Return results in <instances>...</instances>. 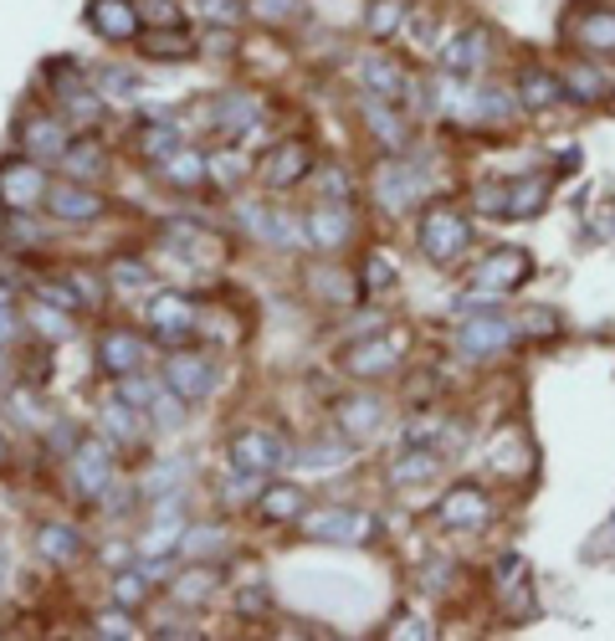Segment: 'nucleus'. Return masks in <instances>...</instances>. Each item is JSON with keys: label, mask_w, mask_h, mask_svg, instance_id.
<instances>
[{"label": "nucleus", "mask_w": 615, "mask_h": 641, "mask_svg": "<svg viewBox=\"0 0 615 641\" xmlns=\"http://www.w3.org/2000/svg\"><path fill=\"white\" fill-rule=\"evenodd\" d=\"M421 252H426V262H436V268H457L466 257V247H472V221H466V211H457V205H431L426 216H421Z\"/></svg>", "instance_id": "f257e3e1"}, {"label": "nucleus", "mask_w": 615, "mask_h": 641, "mask_svg": "<svg viewBox=\"0 0 615 641\" xmlns=\"http://www.w3.org/2000/svg\"><path fill=\"white\" fill-rule=\"evenodd\" d=\"M523 339V323L508 319L502 308H477V313H462L457 323V355L462 359H493L502 349H513Z\"/></svg>", "instance_id": "f03ea898"}, {"label": "nucleus", "mask_w": 615, "mask_h": 641, "mask_svg": "<svg viewBox=\"0 0 615 641\" xmlns=\"http://www.w3.org/2000/svg\"><path fill=\"white\" fill-rule=\"evenodd\" d=\"M426 190H431V180H426V169L411 165V159H385V165L375 169V205H380L385 216L416 211Z\"/></svg>", "instance_id": "7ed1b4c3"}, {"label": "nucleus", "mask_w": 615, "mask_h": 641, "mask_svg": "<svg viewBox=\"0 0 615 641\" xmlns=\"http://www.w3.org/2000/svg\"><path fill=\"white\" fill-rule=\"evenodd\" d=\"M226 467H241V473L251 477H267L277 473V467H293V452H287V441L277 437V431H267V426H241L232 437V447H226Z\"/></svg>", "instance_id": "20e7f679"}, {"label": "nucleus", "mask_w": 615, "mask_h": 641, "mask_svg": "<svg viewBox=\"0 0 615 641\" xmlns=\"http://www.w3.org/2000/svg\"><path fill=\"white\" fill-rule=\"evenodd\" d=\"M144 323H150L154 344L180 349L185 339L200 329V304L190 293H159V298H150V308H144Z\"/></svg>", "instance_id": "39448f33"}, {"label": "nucleus", "mask_w": 615, "mask_h": 641, "mask_svg": "<svg viewBox=\"0 0 615 641\" xmlns=\"http://www.w3.org/2000/svg\"><path fill=\"white\" fill-rule=\"evenodd\" d=\"M47 169H42V159H32V154H21V159H5L0 165V205L5 211H32V205H47Z\"/></svg>", "instance_id": "423d86ee"}, {"label": "nucleus", "mask_w": 615, "mask_h": 641, "mask_svg": "<svg viewBox=\"0 0 615 641\" xmlns=\"http://www.w3.org/2000/svg\"><path fill=\"white\" fill-rule=\"evenodd\" d=\"M529 277H533V257L523 252V247H498V252H487L483 262L472 268V283L466 287H483V293L502 298V293H518Z\"/></svg>", "instance_id": "0eeeda50"}, {"label": "nucleus", "mask_w": 615, "mask_h": 641, "mask_svg": "<svg viewBox=\"0 0 615 641\" xmlns=\"http://www.w3.org/2000/svg\"><path fill=\"white\" fill-rule=\"evenodd\" d=\"M67 473H72V488L83 492L87 503H98L118 477L114 447H108V441H78V452L67 456Z\"/></svg>", "instance_id": "6e6552de"}, {"label": "nucleus", "mask_w": 615, "mask_h": 641, "mask_svg": "<svg viewBox=\"0 0 615 641\" xmlns=\"http://www.w3.org/2000/svg\"><path fill=\"white\" fill-rule=\"evenodd\" d=\"M487 519H493V498H487V488H477V483H457V488H447L441 503H436V523H441V529L472 534V529H487Z\"/></svg>", "instance_id": "1a4fd4ad"}, {"label": "nucleus", "mask_w": 615, "mask_h": 641, "mask_svg": "<svg viewBox=\"0 0 615 641\" xmlns=\"http://www.w3.org/2000/svg\"><path fill=\"white\" fill-rule=\"evenodd\" d=\"M159 380H165V385L190 405V401H205V395L216 390V365H211L205 355H196V349H169L165 375H159Z\"/></svg>", "instance_id": "9d476101"}, {"label": "nucleus", "mask_w": 615, "mask_h": 641, "mask_svg": "<svg viewBox=\"0 0 615 641\" xmlns=\"http://www.w3.org/2000/svg\"><path fill=\"white\" fill-rule=\"evenodd\" d=\"M354 237V211L350 201H318L308 216H303V241L318 247V252H339V247H350Z\"/></svg>", "instance_id": "9b49d317"}, {"label": "nucleus", "mask_w": 615, "mask_h": 641, "mask_svg": "<svg viewBox=\"0 0 615 641\" xmlns=\"http://www.w3.org/2000/svg\"><path fill=\"white\" fill-rule=\"evenodd\" d=\"M308 169H314L308 144H303V139H283V144H272V150L262 154L257 180H262L267 190H293V186H303V180H308Z\"/></svg>", "instance_id": "f8f14e48"}, {"label": "nucleus", "mask_w": 615, "mask_h": 641, "mask_svg": "<svg viewBox=\"0 0 615 641\" xmlns=\"http://www.w3.org/2000/svg\"><path fill=\"white\" fill-rule=\"evenodd\" d=\"M236 226H241L251 241H262V247H298L303 241V221L287 216V211H272V205H241V211H236ZM303 247H308V241H303Z\"/></svg>", "instance_id": "ddd939ff"}, {"label": "nucleus", "mask_w": 615, "mask_h": 641, "mask_svg": "<svg viewBox=\"0 0 615 641\" xmlns=\"http://www.w3.org/2000/svg\"><path fill=\"white\" fill-rule=\"evenodd\" d=\"M405 355V339L400 334H369V339H354L350 355H344V370L354 380H375V375H390Z\"/></svg>", "instance_id": "4468645a"}, {"label": "nucleus", "mask_w": 615, "mask_h": 641, "mask_svg": "<svg viewBox=\"0 0 615 641\" xmlns=\"http://www.w3.org/2000/svg\"><path fill=\"white\" fill-rule=\"evenodd\" d=\"M303 529H308V539H318V544H365L369 534H375V519L359 513V508H350V503H339V508L314 513Z\"/></svg>", "instance_id": "2eb2a0df"}, {"label": "nucleus", "mask_w": 615, "mask_h": 641, "mask_svg": "<svg viewBox=\"0 0 615 641\" xmlns=\"http://www.w3.org/2000/svg\"><path fill=\"white\" fill-rule=\"evenodd\" d=\"M47 211L62 226H93L103 216V195L93 186H83V180H57L47 190Z\"/></svg>", "instance_id": "dca6fc26"}, {"label": "nucleus", "mask_w": 615, "mask_h": 641, "mask_svg": "<svg viewBox=\"0 0 615 641\" xmlns=\"http://www.w3.org/2000/svg\"><path fill=\"white\" fill-rule=\"evenodd\" d=\"M385 422H390V405H385L380 395H369V390H354V395L339 401V431H344L350 441L380 437Z\"/></svg>", "instance_id": "f3484780"}, {"label": "nucleus", "mask_w": 615, "mask_h": 641, "mask_svg": "<svg viewBox=\"0 0 615 641\" xmlns=\"http://www.w3.org/2000/svg\"><path fill=\"white\" fill-rule=\"evenodd\" d=\"M441 62H447L451 78H477V72L493 62V32H487V26H466V32H457L447 41V51H441Z\"/></svg>", "instance_id": "a211bd4d"}, {"label": "nucleus", "mask_w": 615, "mask_h": 641, "mask_svg": "<svg viewBox=\"0 0 615 641\" xmlns=\"http://www.w3.org/2000/svg\"><path fill=\"white\" fill-rule=\"evenodd\" d=\"M359 83H365L369 98L400 103L405 93H411V72L400 68L395 57H385V51H369L365 62H359Z\"/></svg>", "instance_id": "6ab92c4d"}, {"label": "nucleus", "mask_w": 615, "mask_h": 641, "mask_svg": "<svg viewBox=\"0 0 615 641\" xmlns=\"http://www.w3.org/2000/svg\"><path fill=\"white\" fill-rule=\"evenodd\" d=\"M308 287L333 308H354L359 304V293H365V283H359L350 268H339V262H318V268H308Z\"/></svg>", "instance_id": "aec40b11"}, {"label": "nucleus", "mask_w": 615, "mask_h": 641, "mask_svg": "<svg viewBox=\"0 0 615 641\" xmlns=\"http://www.w3.org/2000/svg\"><path fill=\"white\" fill-rule=\"evenodd\" d=\"M21 144L32 159H62L72 134H67V119H51V114H32V119L21 123Z\"/></svg>", "instance_id": "412c9836"}, {"label": "nucleus", "mask_w": 615, "mask_h": 641, "mask_svg": "<svg viewBox=\"0 0 615 641\" xmlns=\"http://www.w3.org/2000/svg\"><path fill=\"white\" fill-rule=\"evenodd\" d=\"M549 201V180L544 175H523V180H508L502 186V211L498 221H533Z\"/></svg>", "instance_id": "4be33fe9"}, {"label": "nucleus", "mask_w": 615, "mask_h": 641, "mask_svg": "<svg viewBox=\"0 0 615 641\" xmlns=\"http://www.w3.org/2000/svg\"><path fill=\"white\" fill-rule=\"evenodd\" d=\"M98 365L108 375H129V370H144V339L133 334V329H108L98 339Z\"/></svg>", "instance_id": "5701e85b"}, {"label": "nucleus", "mask_w": 615, "mask_h": 641, "mask_svg": "<svg viewBox=\"0 0 615 641\" xmlns=\"http://www.w3.org/2000/svg\"><path fill=\"white\" fill-rule=\"evenodd\" d=\"M87 26L103 41H129V36H139V11H133V0H93L87 5Z\"/></svg>", "instance_id": "b1692460"}, {"label": "nucleus", "mask_w": 615, "mask_h": 641, "mask_svg": "<svg viewBox=\"0 0 615 641\" xmlns=\"http://www.w3.org/2000/svg\"><path fill=\"white\" fill-rule=\"evenodd\" d=\"M180 534H185V513H150L133 549H139V559H169L180 555Z\"/></svg>", "instance_id": "393cba45"}, {"label": "nucleus", "mask_w": 615, "mask_h": 641, "mask_svg": "<svg viewBox=\"0 0 615 641\" xmlns=\"http://www.w3.org/2000/svg\"><path fill=\"white\" fill-rule=\"evenodd\" d=\"M436 473H441V452H436V447H405V452L390 462L385 483H390V488H421V483H431Z\"/></svg>", "instance_id": "a878e982"}, {"label": "nucleus", "mask_w": 615, "mask_h": 641, "mask_svg": "<svg viewBox=\"0 0 615 641\" xmlns=\"http://www.w3.org/2000/svg\"><path fill=\"white\" fill-rule=\"evenodd\" d=\"M257 513L267 523H293L308 513V492L298 483H267V488H257Z\"/></svg>", "instance_id": "bb28decb"}, {"label": "nucleus", "mask_w": 615, "mask_h": 641, "mask_svg": "<svg viewBox=\"0 0 615 641\" xmlns=\"http://www.w3.org/2000/svg\"><path fill=\"white\" fill-rule=\"evenodd\" d=\"M36 555L47 559V565H78L83 559V534L72 529V523H42L36 529Z\"/></svg>", "instance_id": "cd10ccee"}, {"label": "nucleus", "mask_w": 615, "mask_h": 641, "mask_svg": "<svg viewBox=\"0 0 615 641\" xmlns=\"http://www.w3.org/2000/svg\"><path fill=\"white\" fill-rule=\"evenodd\" d=\"M216 123H221V134H232V139L257 134V123H262V103L251 98V93H221Z\"/></svg>", "instance_id": "c85d7f7f"}, {"label": "nucleus", "mask_w": 615, "mask_h": 641, "mask_svg": "<svg viewBox=\"0 0 615 641\" xmlns=\"http://www.w3.org/2000/svg\"><path fill=\"white\" fill-rule=\"evenodd\" d=\"M513 93H518V103H523V108L544 114V108H554V103L565 98V83H559L549 68H523V72H518Z\"/></svg>", "instance_id": "c756f323"}, {"label": "nucleus", "mask_w": 615, "mask_h": 641, "mask_svg": "<svg viewBox=\"0 0 615 641\" xmlns=\"http://www.w3.org/2000/svg\"><path fill=\"white\" fill-rule=\"evenodd\" d=\"M185 483H190V462L185 456H159L150 473L139 477V498H165V492H185Z\"/></svg>", "instance_id": "7c9ffc66"}, {"label": "nucleus", "mask_w": 615, "mask_h": 641, "mask_svg": "<svg viewBox=\"0 0 615 641\" xmlns=\"http://www.w3.org/2000/svg\"><path fill=\"white\" fill-rule=\"evenodd\" d=\"M359 114H365V123H369V134L380 139L385 150H405V144H411V129H405V119H400V114H390V103L385 98H365V108H359Z\"/></svg>", "instance_id": "2f4dec72"}, {"label": "nucleus", "mask_w": 615, "mask_h": 641, "mask_svg": "<svg viewBox=\"0 0 615 641\" xmlns=\"http://www.w3.org/2000/svg\"><path fill=\"white\" fill-rule=\"evenodd\" d=\"M144 57H154V62H185V57H196V36L185 32V26L144 32Z\"/></svg>", "instance_id": "473e14b6"}, {"label": "nucleus", "mask_w": 615, "mask_h": 641, "mask_svg": "<svg viewBox=\"0 0 615 641\" xmlns=\"http://www.w3.org/2000/svg\"><path fill=\"white\" fill-rule=\"evenodd\" d=\"M103 165H108V154H103V144L98 139H72L67 144V154H62V169L72 175V180H98L103 175Z\"/></svg>", "instance_id": "72a5a7b5"}, {"label": "nucleus", "mask_w": 615, "mask_h": 641, "mask_svg": "<svg viewBox=\"0 0 615 641\" xmlns=\"http://www.w3.org/2000/svg\"><path fill=\"white\" fill-rule=\"evenodd\" d=\"M226 544H232V534H226L221 523H185L180 555H185V559H216Z\"/></svg>", "instance_id": "f704fd0d"}, {"label": "nucleus", "mask_w": 615, "mask_h": 641, "mask_svg": "<svg viewBox=\"0 0 615 641\" xmlns=\"http://www.w3.org/2000/svg\"><path fill=\"white\" fill-rule=\"evenodd\" d=\"M159 165H165V180L175 190H196V186L211 180V175H205V154L200 150H175V154H165Z\"/></svg>", "instance_id": "c9c22d12"}, {"label": "nucleus", "mask_w": 615, "mask_h": 641, "mask_svg": "<svg viewBox=\"0 0 615 641\" xmlns=\"http://www.w3.org/2000/svg\"><path fill=\"white\" fill-rule=\"evenodd\" d=\"M221 585V570L216 565H196V570H185L175 585H169V595L180 601V606H200V601H211Z\"/></svg>", "instance_id": "e433bc0d"}, {"label": "nucleus", "mask_w": 615, "mask_h": 641, "mask_svg": "<svg viewBox=\"0 0 615 641\" xmlns=\"http://www.w3.org/2000/svg\"><path fill=\"white\" fill-rule=\"evenodd\" d=\"M133 150L144 154V159H165V154L180 150V129L165 119H154V123H139L133 129Z\"/></svg>", "instance_id": "4c0bfd02"}, {"label": "nucleus", "mask_w": 615, "mask_h": 641, "mask_svg": "<svg viewBox=\"0 0 615 641\" xmlns=\"http://www.w3.org/2000/svg\"><path fill=\"white\" fill-rule=\"evenodd\" d=\"M26 323H32L47 344H67V339H72V319H67V308L47 304V298H36V304L26 308Z\"/></svg>", "instance_id": "58836bf2"}, {"label": "nucleus", "mask_w": 615, "mask_h": 641, "mask_svg": "<svg viewBox=\"0 0 615 641\" xmlns=\"http://www.w3.org/2000/svg\"><path fill=\"white\" fill-rule=\"evenodd\" d=\"M139 416H144V411H133L129 401H103V411H98V422H103V431H108V437L114 441H139L144 437V426H139Z\"/></svg>", "instance_id": "ea45409f"}, {"label": "nucleus", "mask_w": 615, "mask_h": 641, "mask_svg": "<svg viewBox=\"0 0 615 641\" xmlns=\"http://www.w3.org/2000/svg\"><path fill=\"white\" fill-rule=\"evenodd\" d=\"M159 390H165V380L150 370H129L118 375V401H129L133 411H150L154 401H159Z\"/></svg>", "instance_id": "a19ab883"}, {"label": "nucleus", "mask_w": 615, "mask_h": 641, "mask_svg": "<svg viewBox=\"0 0 615 641\" xmlns=\"http://www.w3.org/2000/svg\"><path fill=\"white\" fill-rule=\"evenodd\" d=\"M580 47L595 57H615V11H590L580 21Z\"/></svg>", "instance_id": "79ce46f5"}, {"label": "nucleus", "mask_w": 615, "mask_h": 641, "mask_svg": "<svg viewBox=\"0 0 615 641\" xmlns=\"http://www.w3.org/2000/svg\"><path fill=\"white\" fill-rule=\"evenodd\" d=\"M150 283H154V272L144 268L139 257H118L114 268H108V287H114L118 298H139Z\"/></svg>", "instance_id": "37998d69"}, {"label": "nucleus", "mask_w": 615, "mask_h": 641, "mask_svg": "<svg viewBox=\"0 0 615 641\" xmlns=\"http://www.w3.org/2000/svg\"><path fill=\"white\" fill-rule=\"evenodd\" d=\"M344 462H350V447H344V441H314V447H303V456L293 467H303V473H339Z\"/></svg>", "instance_id": "c03bdc74"}, {"label": "nucleus", "mask_w": 615, "mask_h": 641, "mask_svg": "<svg viewBox=\"0 0 615 641\" xmlns=\"http://www.w3.org/2000/svg\"><path fill=\"white\" fill-rule=\"evenodd\" d=\"M559 83H565V93H575L580 103H595V98H605L611 78H605V72H595L590 62H575V68H569Z\"/></svg>", "instance_id": "a18cd8bd"}, {"label": "nucleus", "mask_w": 615, "mask_h": 641, "mask_svg": "<svg viewBox=\"0 0 615 641\" xmlns=\"http://www.w3.org/2000/svg\"><path fill=\"white\" fill-rule=\"evenodd\" d=\"M405 0H369V16H365V26H369V36L375 41H385V36H395L400 26H405Z\"/></svg>", "instance_id": "49530a36"}, {"label": "nucleus", "mask_w": 615, "mask_h": 641, "mask_svg": "<svg viewBox=\"0 0 615 641\" xmlns=\"http://www.w3.org/2000/svg\"><path fill=\"white\" fill-rule=\"evenodd\" d=\"M133 11H139V26H144V32H159V26H185L180 0H133Z\"/></svg>", "instance_id": "de8ad7c7"}, {"label": "nucleus", "mask_w": 615, "mask_h": 641, "mask_svg": "<svg viewBox=\"0 0 615 641\" xmlns=\"http://www.w3.org/2000/svg\"><path fill=\"white\" fill-rule=\"evenodd\" d=\"M241 169H247V159H241L236 150L232 154H205V175H211L216 186H226V190L241 180Z\"/></svg>", "instance_id": "09e8293b"}, {"label": "nucleus", "mask_w": 615, "mask_h": 641, "mask_svg": "<svg viewBox=\"0 0 615 641\" xmlns=\"http://www.w3.org/2000/svg\"><path fill=\"white\" fill-rule=\"evenodd\" d=\"M196 5L211 26H236V21L247 16V0H196Z\"/></svg>", "instance_id": "8fccbe9b"}, {"label": "nucleus", "mask_w": 615, "mask_h": 641, "mask_svg": "<svg viewBox=\"0 0 615 641\" xmlns=\"http://www.w3.org/2000/svg\"><path fill=\"white\" fill-rule=\"evenodd\" d=\"M150 416H154V426H165V431H175V426H180V416H185V401L180 395H175V390H159V401L150 405Z\"/></svg>", "instance_id": "3c124183"}, {"label": "nucleus", "mask_w": 615, "mask_h": 641, "mask_svg": "<svg viewBox=\"0 0 615 641\" xmlns=\"http://www.w3.org/2000/svg\"><path fill=\"white\" fill-rule=\"evenodd\" d=\"M36 298H47V304L67 308V313L83 304V298H78V287H72V277H51V283H36Z\"/></svg>", "instance_id": "603ef678"}, {"label": "nucleus", "mask_w": 615, "mask_h": 641, "mask_svg": "<svg viewBox=\"0 0 615 641\" xmlns=\"http://www.w3.org/2000/svg\"><path fill=\"white\" fill-rule=\"evenodd\" d=\"M98 93H108V98H133V93H139V78L123 72V68H103Z\"/></svg>", "instance_id": "864d4df0"}, {"label": "nucleus", "mask_w": 615, "mask_h": 641, "mask_svg": "<svg viewBox=\"0 0 615 641\" xmlns=\"http://www.w3.org/2000/svg\"><path fill=\"white\" fill-rule=\"evenodd\" d=\"M350 175H344V169L339 165H329L323 169V175H318V195H323V201H350Z\"/></svg>", "instance_id": "5fc2aeb1"}, {"label": "nucleus", "mask_w": 615, "mask_h": 641, "mask_svg": "<svg viewBox=\"0 0 615 641\" xmlns=\"http://www.w3.org/2000/svg\"><path fill=\"white\" fill-rule=\"evenodd\" d=\"M11 416H21V426H47V416H42V405H36V395L32 390H16V395H11Z\"/></svg>", "instance_id": "6e6d98bb"}, {"label": "nucleus", "mask_w": 615, "mask_h": 641, "mask_svg": "<svg viewBox=\"0 0 615 641\" xmlns=\"http://www.w3.org/2000/svg\"><path fill=\"white\" fill-rule=\"evenodd\" d=\"M385 283H395V262H385V252H369V268H365V293H380Z\"/></svg>", "instance_id": "4d7b16f0"}, {"label": "nucleus", "mask_w": 615, "mask_h": 641, "mask_svg": "<svg viewBox=\"0 0 615 641\" xmlns=\"http://www.w3.org/2000/svg\"><path fill=\"white\" fill-rule=\"evenodd\" d=\"M78 441H83V437H78V426H67V422H51L47 426V447H51V452L72 456V452H78Z\"/></svg>", "instance_id": "13d9d810"}, {"label": "nucleus", "mask_w": 615, "mask_h": 641, "mask_svg": "<svg viewBox=\"0 0 615 641\" xmlns=\"http://www.w3.org/2000/svg\"><path fill=\"white\" fill-rule=\"evenodd\" d=\"M247 11L251 16H262V21H287L293 11H298V0H251Z\"/></svg>", "instance_id": "bf43d9fd"}, {"label": "nucleus", "mask_w": 615, "mask_h": 641, "mask_svg": "<svg viewBox=\"0 0 615 641\" xmlns=\"http://www.w3.org/2000/svg\"><path fill=\"white\" fill-rule=\"evenodd\" d=\"M98 637H133V626H129V610L118 606V610H108V616H98V626H93Z\"/></svg>", "instance_id": "052dcab7"}, {"label": "nucleus", "mask_w": 615, "mask_h": 641, "mask_svg": "<svg viewBox=\"0 0 615 641\" xmlns=\"http://www.w3.org/2000/svg\"><path fill=\"white\" fill-rule=\"evenodd\" d=\"M21 329H26V319H21L16 308L5 304V308H0V349H11V344L21 339Z\"/></svg>", "instance_id": "680f3d73"}, {"label": "nucleus", "mask_w": 615, "mask_h": 641, "mask_svg": "<svg viewBox=\"0 0 615 641\" xmlns=\"http://www.w3.org/2000/svg\"><path fill=\"white\" fill-rule=\"evenodd\" d=\"M272 606V595H267V585H251V591H241L236 595V610L241 616H257V610H267Z\"/></svg>", "instance_id": "e2e57ef3"}, {"label": "nucleus", "mask_w": 615, "mask_h": 641, "mask_svg": "<svg viewBox=\"0 0 615 641\" xmlns=\"http://www.w3.org/2000/svg\"><path fill=\"white\" fill-rule=\"evenodd\" d=\"M154 637H196V631H190V626H180V621H165Z\"/></svg>", "instance_id": "0e129e2a"}, {"label": "nucleus", "mask_w": 615, "mask_h": 641, "mask_svg": "<svg viewBox=\"0 0 615 641\" xmlns=\"http://www.w3.org/2000/svg\"><path fill=\"white\" fill-rule=\"evenodd\" d=\"M11 462V441H5V431H0V467Z\"/></svg>", "instance_id": "69168bd1"}, {"label": "nucleus", "mask_w": 615, "mask_h": 641, "mask_svg": "<svg viewBox=\"0 0 615 641\" xmlns=\"http://www.w3.org/2000/svg\"><path fill=\"white\" fill-rule=\"evenodd\" d=\"M11 298H16V293H11V287H5V283H0V308H5V304H11Z\"/></svg>", "instance_id": "338daca9"}, {"label": "nucleus", "mask_w": 615, "mask_h": 641, "mask_svg": "<svg viewBox=\"0 0 615 641\" xmlns=\"http://www.w3.org/2000/svg\"><path fill=\"white\" fill-rule=\"evenodd\" d=\"M5 375H11V359H5V349H0V380H5Z\"/></svg>", "instance_id": "774afa93"}]
</instances>
